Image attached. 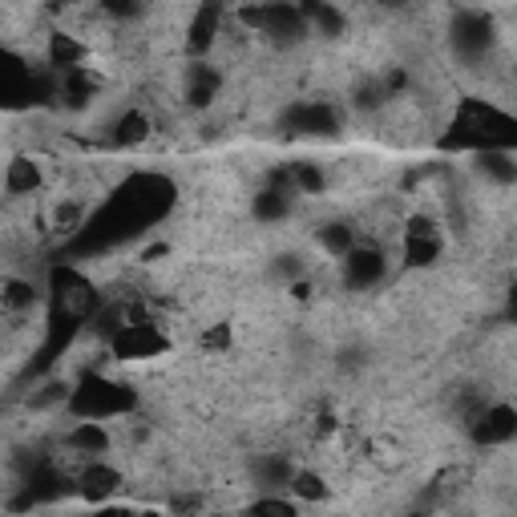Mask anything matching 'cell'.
Returning <instances> with one entry per match:
<instances>
[{
	"label": "cell",
	"mask_w": 517,
	"mask_h": 517,
	"mask_svg": "<svg viewBox=\"0 0 517 517\" xmlns=\"http://www.w3.org/2000/svg\"><path fill=\"white\" fill-rule=\"evenodd\" d=\"M65 408L77 412L81 421H110V417H122V412L134 408V392L122 388V384L101 380V376H89V380H81V384L69 392Z\"/></svg>",
	"instance_id": "obj_1"
},
{
	"label": "cell",
	"mask_w": 517,
	"mask_h": 517,
	"mask_svg": "<svg viewBox=\"0 0 517 517\" xmlns=\"http://www.w3.org/2000/svg\"><path fill=\"white\" fill-rule=\"evenodd\" d=\"M239 21L275 45H299L307 37V21L291 0H259V5H247L239 13Z\"/></svg>",
	"instance_id": "obj_2"
},
{
	"label": "cell",
	"mask_w": 517,
	"mask_h": 517,
	"mask_svg": "<svg viewBox=\"0 0 517 517\" xmlns=\"http://www.w3.org/2000/svg\"><path fill=\"white\" fill-rule=\"evenodd\" d=\"M497 41V29H493V17L481 13V9H465L457 13L453 21V49L465 57V61H481Z\"/></svg>",
	"instance_id": "obj_3"
},
{
	"label": "cell",
	"mask_w": 517,
	"mask_h": 517,
	"mask_svg": "<svg viewBox=\"0 0 517 517\" xmlns=\"http://www.w3.org/2000/svg\"><path fill=\"white\" fill-rule=\"evenodd\" d=\"M283 126L299 138H336L340 134V114L328 101H299L283 114Z\"/></svg>",
	"instance_id": "obj_4"
},
{
	"label": "cell",
	"mask_w": 517,
	"mask_h": 517,
	"mask_svg": "<svg viewBox=\"0 0 517 517\" xmlns=\"http://www.w3.org/2000/svg\"><path fill=\"white\" fill-rule=\"evenodd\" d=\"M517 437V412L509 404H485L473 417V441L477 445H509Z\"/></svg>",
	"instance_id": "obj_5"
},
{
	"label": "cell",
	"mask_w": 517,
	"mask_h": 517,
	"mask_svg": "<svg viewBox=\"0 0 517 517\" xmlns=\"http://www.w3.org/2000/svg\"><path fill=\"white\" fill-rule=\"evenodd\" d=\"M384 271H388V259H384L376 247H352V251L344 255V283H348L352 291L376 287V283L384 279Z\"/></svg>",
	"instance_id": "obj_6"
},
{
	"label": "cell",
	"mask_w": 517,
	"mask_h": 517,
	"mask_svg": "<svg viewBox=\"0 0 517 517\" xmlns=\"http://www.w3.org/2000/svg\"><path fill=\"white\" fill-rule=\"evenodd\" d=\"M441 259V235L433 227V219H412L408 235H404V263L408 267H429Z\"/></svg>",
	"instance_id": "obj_7"
},
{
	"label": "cell",
	"mask_w": 517,
	"mask_h": 517,
	"mask_svg": "<svg viewBox=\"0 0 517 517\" xmlns=\"http://www.w3.org/2000/svg\"><path fill=\"white\" fill-rule=\"evenodd\" d=\"M166 348V340L154 332V324H122L114 332V352L118 356H130V360H146V356H158Z\"/></svg>",
	"instance_id": "obj_8"
},
{
	"label": "cell",
	"mask_w": 517,
	"mask_h": 517,
	"mask_svg": "<svg viewBox=\"0 0 517 517\" xmlns=\"http://www.w3.org/2000/svg\"><path fill=\"white\" fill-rule=\"evenodd\" d=\"M295 9L307 21V33H324V37H340L348 29L344 13L332 5V0H295Z\"/></svg>",
	"instance_id": "obj_9"
},
{
	"label": "cell",
	"mask_w": 517,
	"mask_h": 517,
	"mask_svg": "<svg viewBox=\"0 0 517 517\" xmlns=\"http://www.w3.org/2000/svg\"><path fill=\"white\" fill-rule=\"evenodd\" d=\"M118 485H122L118 469H110L101 457H93V461L81 469V477H77V489H81V497H85V501H106Z\"/></svg>",
	"instance_id": "obj_10"
},
{
	"label": "cell",
	"mask_w": 517,
	"mask_h": 517,
	"mask_svg": "<svg viewBox=\"0 0 517 517\" xmlns=\"http://www.w3.org/2000/svg\"><path fill=\"white\" fill-rule=\"evenodd\" d=\"M473 170L485 178V182H497V186H513L517 182V162H513V154L509 150H501V146H485L477 158H473Z\"/></svg>",
	"instance_id": "obj_11"
},
{
	"label": "cell",
	"mask_w": 517,
	"mask_h": 517,
	"mask_svg": "<svg viewBox=\"0 0 517 517\" xmlns=\"http://www.w3.org/2000/svg\"><path fill=\"white\" fill-rule=\"evenodd\" d=\"M291 473H295V465H291V457H283V453H263V457L255 461V485H259L263 493L287 489V485H291Z\"/></svg>",
	"instance_id": "obj_12"
},
{
	"label": "cell",
	"mask_w": 517,
	"mask_h": 517,
	"mask_svg": "<svg viewBox=\"0 0 517 517\" xmlns=\"http://www.w3.org/2000/svg\"><path fill=\"white\" fill-rule=\"evenodd\" d=\"M291 186H263L259 194H255V202H251V211H255V219L259 223H283L287 215H291Z\"/></svg>",
	"instance_id": "obj_13"
},
{
	"label": "cell",
	"mask_w": 517,
	"mask_h": 517,
	"mask_svg": "<svg viewBox=\"0 0 517 517\" xmlns=\"http://www.w3.org/2000/svg\"><path fill=\"white\" fill-rule=\"evenodd\" d=\"M65 445H69L73 453H81V457H101V453L110 449V433L101 429V421H77V425L69 429Z\"/></svg>",
	"instance_id": "obj_14"
},
{
	"label": "cell",
	"mask_w": 517,
	"mask_h": 517,
	"mask_svg": "<svg viewBox=\"0 0 517 517\" xmlns=\"http://www.w3.org/2000/svg\"><path fill=\"white\" fill-rule=\"evenodd\" d=\"M219 25H223V9L215 5V0H206V5L194 13V25H190V49H194V53H206V49H211Z\"/></svg>",
	"instance_id": "obj_15"
},
{
	"label": "cell",
	"mask_w": 517,
	"mask_h": 517,
	"mask_svg": "<svg viewBox=\"0 0 517 517\" xmlns=\"http://www.w3.org/2000/svg\"><path fill=\"white\" fill-rule=\"evenodd\" d=\"M219 85H223V77H219V69H211V65H194L190 69V81H186V97H190V106H211L215 101V93H219Z\"/></svg>",
	"instance_id": "obj_16"
},
{
	"label": "cell",
	"mask_w": 517,
	"mask_h": 517,
	"mask_svg": "<svg viewBox=\"0 0 517 517\" xmlns=\"http://www.w3.org/2000/svg\"><path fill=\"white\" fill-rule=\"evenodd\" d=\"M150 138V122L142 110H130L114 122V146H142Z\"/></svg>",
	"instance_id": "obj_17"
},
{
	"label": "cell",
	"mask_w": 517,
	"mask_h": 517,
	"mask_svg": "<svg viewBox=\"0 0 517 517\" xmlns=\"http://www.w3.org/2000/svg\"><path fill=\"white\" fill-rule=\"evenodd\" d=\"M320 243H324L328 255L344 259L356 247V227L352 223H328V227H320Z\"/></svg>",
	"instance_id": "obj_18"
},
{
	"label": "cell",
	"mask_w": 517,
	"mask_h": 517,
	"mask_svg": "<svg viewBox=\"0 0 517 517\" xmlns=\"http://www.w3.org/2000/svg\"><path fill=\"white\" fill-rule=\"evenodd\" d=\"M388 97H392L388 81H364V85L352 93V106H356L360 114H376L380 106H388Z\"/></svg>",
	"instance_id": "obj_19"
},
{
	"label": "cell",
	"mask_w": 517,
	"mask_h": 517,
	"mask_svg": "<svg viewBox=\"0 0 517 517\" xmlns=\"http://www.w3.org/2000/svg\"><path fill=\"white\" fill-rule=\"evenodd\" d=\"M287 493H291V497H299V501H324V497H328V485H324V477H316V473L295 469V473H291Z\"/></svg>",
	"instance_id": "obj_20"
},
{
	"label": "cell",
	"mask_w": 517,
	"mask_h": 517,
	"mask_svg": "<svg viewBox=\"0 0 517 517\" xmlns=\"http://www.w3.org/2000/svg\"><path fill=\"white\" fill-rule=\"evenodd\" d=\"M37 182H41L37 162H29V158L9 162V190H13V194H33V190H37Z\"/></svg>",
	"instance_id": "obj_21"
},
{
	"label": "cell",
	"mask_w": 517,
	"mask_h": 517,
	"mask_svg": "<svg viewBox=\"0 0 517 517\" xmlns=\"http://www.w3.org/2000/svg\"><path fill=\"white\" fill-rule=\"evenodd\" d=\"M287 182H291V190L320 194V190H324V170H320V166H312V162H299V166H291V170H287Z\"/></svg>",
	"instance_id": "obj_22"
},
{
	"label": "cell",
	"mask_w": 517,
	"mask_h": 517,
	"mask_svg": "<svg viewBox=\"0 0 517 517\" xmlns=\"http://www.w3.org/2000/svg\"><path fill=\"white\" fill-rule=\"evenodd\" d=\"M97 9L110 21H134L142 17V0H97Z\"/></svg>",
	"instance_id": "obj_23"
},
{
	"label": "cell",
	"mask_w": 517,
	"mask_h": 517,
	"mask_svg": "<svg viewBox=\"0 0 517 517\" xmlns=\"http://www.w3.org/2000/svg\"><path fill=\"white\" fill-rule=\"evenodd\" d=\"M0 303H5V307H21V312H25V307L37 303V291L29 283H9V291L0 295Z\"/></svg>",
	"instance_id": "obj_24"
},
{
	"label": "cell",
	"mask_w": 517,
	"mask_h": 517,
	"mask_svg": "<svg viewBox=\"0 0 517 517\" xmlns=\"http://www.w3.org/2000/svg\"><path fill=\"white\" fill-rule=\"evenodd\" d=\"M49 53H53V65H73V61L81 57V45H73V41H69L65 33H57V37H53V49H49Z\"/></svg>",
	"instance_id": "obj_25"
},
{
	"label": "cell",
	"mask_w": 517,
	"mask_h": 517,
	"mask_svg": "<svg viewBox=\"0 0 517 517\" xmlns=\"http://www.w3.org/2000/svg\"><path fill=\"white\" fill-rule=\"evenodd\" d=\"M275 275L287 279V283L299 279V275H303V259H299V255H279V259H275Z\"/></svg>",
	"instance_id": "obj_26"
},
{
	"label": "cell",
	"mask_w": 517,
	"mask_h": 517,
	"mask_svg": "<svg viewBox=\"0 0 517 517\" xmlns=\"http://www.w3.org/2000/svg\"><path fill=\"white\" fill-rule=\"evenodd\" d=\"M384 5H396L400 9V5H417V0H384Z\"/></svg>",
	"instance_id": "obj_27"
},
{
	"label": "cell",
	"mask_w": 517,
	"mask_h": 517,
	"mask_svg": "<svg viewBox=\"0 0 517 517\" xmlns=\"http://www.w3.org/2000/svg\"><path fill=\"white\" fill-rule=\"evenodd\" d=\"M73 5H77V0H73Z\"/></svg>",
	"instance_id": "obj_28"
}]
</instances>
